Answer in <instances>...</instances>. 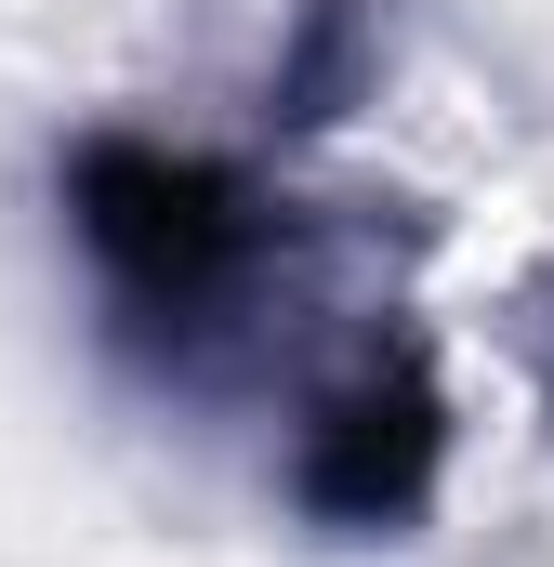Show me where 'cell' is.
Returning a JSON list of instances; mask_svg holds the SVG:
<instances>
[{
    "instance_id": "cell-4",
    "label": "cell",
    "mask_w": 554,
    "mask_h": 567,
    "mask_svg": "<svg viewBox=\"0 0 554 567\" xmlns=\"http://www.w3.org/2000/svg\"><path fill=\"white\" fill-rule=\"evenodd\" d=\"M502 357H515V383L542 396V423H554V251L502 290Z\"/></svg>"
},
{
    "instance_id": "cell-2",
    "label": "cell",
    "mask_w": 554,
    "mask_h": 567,
    "mask_svg": "<svg viewBox=\"0 0 554 567\" xmlns=\"http://www.w3.org/2000/svg\"><path fill=\"white\" fill-rule=\"evenodd\" d=\"M277 488L330 542H410L449 488V370L410 303H343V330L290 370Z\"/></svg>"
},
{
    "instance_id": "cell-1",
    "label": "cell",
    "mask_w": 554,
    "mask_h": 567,
    "mask_svg": "<svg viewBox=\"0 0 554 567\" xmlns=\"http://www.w3.org/2000/svg\"><path fill=\"white\" fill-rule=\"evenodd\" d=\"M53 198H66V238H80V278H93L106 343L133 357L145 383H172V396L238 383L330 290V225L304 198L252 185L238 158H212V145L120 133L106 120V133L66 145ZM290 370H304V343H290Z\"/></svg>"
},
{
    "instance_id": "cell-3",
    "label": "cell",
    "mask_w": 554,
    "mask_h": 567,
    "mask_svg": "<svg viewBox=\"0 0 554 567\" xmlns=\"http://www.w3.org/2000/svg\"><path fill=\"white\" fill-rule=\"evenodd\" d=\"M383 40H397V0H290V40H277V66H265L277 133H330L383 80Z\"/></svg>"
}]
</instances>
